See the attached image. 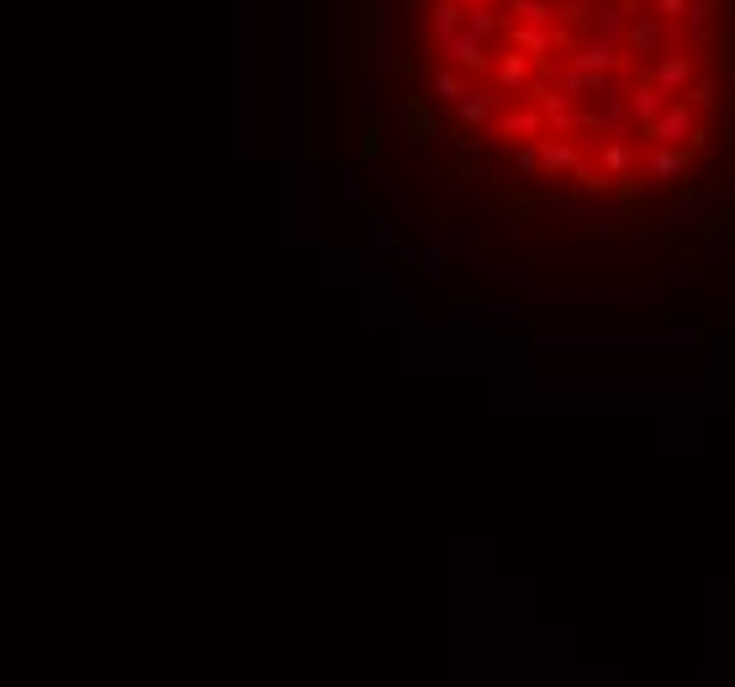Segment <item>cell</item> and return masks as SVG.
I'll list each match as a JSON object with an SVG mask.
<instances>
[{"instance_id":"obj_1","label":"cell","mask_w":735,"mask_h":687,"mask_svg":"<svg viewBox=\"0 0 735 687\" xmlns=\"http://www.w3.org/2000/svg\"><path fill=\"white\" fill-rule=\"evenodd\" d=\"M535 85H540V69H535V59H524L519 48H503L498 59H492V90H498L503 101H524L529 106Z\"/></svg>"},{"instance_id":"obj_2","label":"cell","mask_w":735,"mask_h":687,"mask_svg":"<svg viewBox=\"0 0 735 687\" xmlns=\"http://www.w3.org/2000/svg\"><path fill=\"white\" fill-rule=\"evenodd\" d=\"M439 59H450V69H461V74H487L492 69L487 43H482V37H471L466 27L450 32V37H439Z\"/></svg>"},{"instance_id":"obj_3","label":"cell","mask_w":735,"mask_h":687,"mask_svg":"<svg viewBox=\"0 0 735 687\" xmlns=\"http://www.w3.org/2000/svg\"><path fill=\"white\" fill-rule=\"evenodd\" d=\"M693 53H667V59H656V90L667 101H688L693 96Z\"/></svg>"},{"instance_id":"obj_4","label":"cell","mask_w":735,"mask_h":687,"mask_svg":"<svg viewBox=\"0 0 735 687\" xmlns=\"http://www.w3.org/2000/svg\"><path fill=\"white\" fill-rule=\"evenodd\" d=\"M624 48H630L635 64H656L661 53V16H630V32H624Z\"/></svg>"},{"instance_id":"obj_5","label":"cell","mask_w":735,"mask_h":687,"mask_svg":"<svg viewBox=\"0 0 735 687\" xmlns=\"http://www.w3.org/2000/svg\"><path fill=\"white\" fill-rule=\"evenodd\" d=\"M624 32H630V6L624 0H609V6H598V16H593V37L598 43H624Z\"/></svg>"},{"instance_id":"obj_6","label":"cell","mask_w":735,"mask_h":687,"mask_svg":"<svg viewBox=\"0 0 735 687\" xmlns=\"http://www.w3.org/2000/svg\"><path fill=\"white\" fill-rule=\"evenodd\" d=\"M683 27L693 32L698 53H704V59H709V48H714V0H688V11H683Z\"/></svg>"},{"instance_id":"obj_7","label":"cell","mask_w":735,"mask_h":687,"mask_svg":"<svg viewBox=\"0 0 735 687\" xmlns=\"http://www.w3.org/2000/svg\"><path fill=\"white\" fill-rule=\"evenodd\" d=\"M466 80H461V69H450V64H439L434 74H429V96L434 101H445V106H461L466 101Z\"/></svg>"},{"instance_id":"obj_8","label":"cell","mask_w":735,"mask_h":687,"mask_svg":"<svg viewBox=\"0 0 735 687\" xmlns=\"http://www.w3.org/2000/svg\"><path fill=\"white\" fill-rule=\"evenodd\" d=\"M424 22H429L434 43H439V37H450V32H461V27H466V6H461V0H434Z\"/></svg>"},{"instance_id":"obj_9","label":"cell","mask_w":735,"mask_h":687,"mask_svg":"<svg viewBox=\"0 0 735 687\" xmlns=\"http://www.w3.org/2000/svg\"><path fill=\"white\" fill-rule=\"evenodd\" d=\"M688 101L698 106V117H714V111H720V85H714L709 74H704V80L693 85V96H688Z\"/></svg>"},{"instance_id":"obj_10","label":"cell","mask_w":735,"mask_h":687,"mask_svg":"<svg viewBox=\"0 0 735 687\" xmlns=\"http://www.w3.org/2000/svg\"><path fill=\"white\" fill-rule=\"evenodd\" d=\"M466 32L487 43L492 32H503V16H498V11H466Z\"/></svg>"},{"instance_id":"obj_11","label":"cell","mask_w":735,"mask_h":687,"mask_svg":"<svg viewBox=\"0 0 735 687\" xmlns=\"http://www.w3.org/2000/svg\"><path fill=\"white\" fill-rule=\"evenodd\" d=\"M598 6H587V0H566L561 6V27H593Z\"/></svg>"},{"instance_id":"obj_12","label":"cell","mask_w":735,"mask_h":687,"mask_svg":"<svg viewBox=\"0 0 735 687\" xmlns=\"http://www.w3.org/2000/svg\"><path fill=\"white\" fill-rule=\"evenodd\" d=\"M656 11H661V16H683L688 0H656Z\"/></svg>"},{"instance_id":"obj_13","label":"cell","mask_w":735,"mask_h":687,"mask_svg":"<svg viewBox=\"0 0 735 687\" xmlns=\"http://www.w3.org/2000/svg\"><path fill=\"white\" fill-rule=\"evenodd\" d=\"M461 6H466V11H498L503 0H461Z\"/></svg>"},{"instance_id":"obj_14","label":"cell","mask_w":735,"mask_h":687,"mask_svg":"<svg viewBox=\"0 0 735 687\" xmlns=\"http://www.w3.org/2000/svg\"><path fill=\"white\" fill-rule=\"evenodd\" d=\"M561 6H566V0H561Z\"/></svg>"}]
</instances>
